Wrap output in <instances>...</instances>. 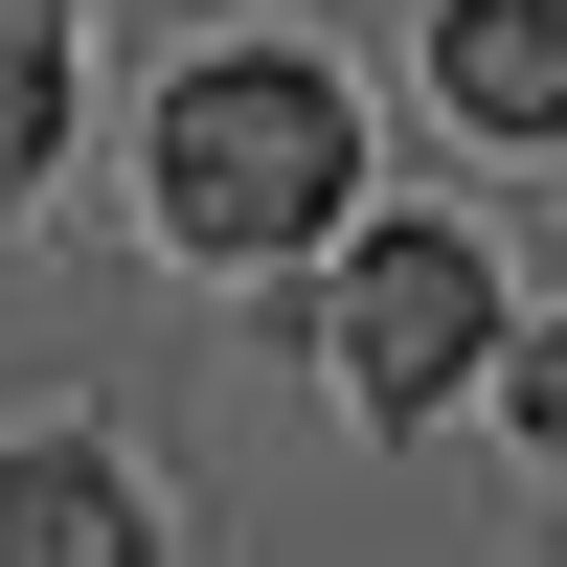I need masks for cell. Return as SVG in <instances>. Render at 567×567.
<instances>
[{
	"label": "cell",
	"mask_w": 567,
	"mask_h": 567,
	"mask_svg": "<svg viewBox=\"0 0 567 567\" xmlns=\"http://www.w3.org/2000/svg\"><path fill=\"white\" fill-rule=\"evenodd\" d=\"M159 227L182 250H318L341 227V91L296 69V45H205V69L159 91Z\"/></svg>",
	"instance_id": "1"
},
{
	"label": "cell",
	"mask_w": 567,
	"mask_h": 567,
	"mask_svg": "<svg viewBox=\"0 0 567 567\" xmlns=\"http://www.w3.org/2000/svg\"><path fill=\"white\" fill-rule=\"evenodd\" d=\"M341 363H363L386 409L477 386V363H499V272H477V227H386V250L341 272Z\"/></svg>",
	"instance_id": "2"
},
{
	"label": "cell",
	"mask_w": 567,
	"mask_h": 567,
	"mask_svg": "<svg viewBox=\"0 0 567 567\" xmlns=\"http://www.w3.org/2000/svg\"><path fill=\"white\" fill-rule=\"evenodd\" d=\"M0 567H159V545H136V477H114L91 432L0 454Z\"/></svg>",
	"instance_id": "3"
},
{
	"label": "cell",
	"mask_w": 567,
	"mask_h": 567,
	"mask_svg": "<svg viewBox=\"0 0 567 567\" xmlns=\"http://www.w3.org/2000/svg\"><path fill=\"white\" fill-rule=\"evenodd\" d=\"M432 91L477 136H567V0H454V23H432Z\"/></svg>",
	"instance_id": "4"
},
{
	"label": "cell",
	"mask_w": 567,
	"mask_h": 567,
	"mask_svg": "<svg viewBox=\"0 0 567 567\" xmlns=\"http://www.w3.org/2000/svg\"><path fill=\"white\" fill-rule=\"evenodd\" d=\"M45 136H69V0H0V205L45 182Z\"/></svg>",
	"instance_id": "5"
},
{
	"label": "cell",
	"mask_w": 567,
	"mask_h": 567,
	"mask_svg": "<svg viewBox=\"0 0 567 567\" xmlns=\"http://www.w3.org/2000/svg\"><path fill=\"white\" fill-rule=\"evenodd\" d=\"M499 409H523V432L567 454V318H523V341H499Z\"/></svg>",
	"instance_id": "6"
}]
</instances>
